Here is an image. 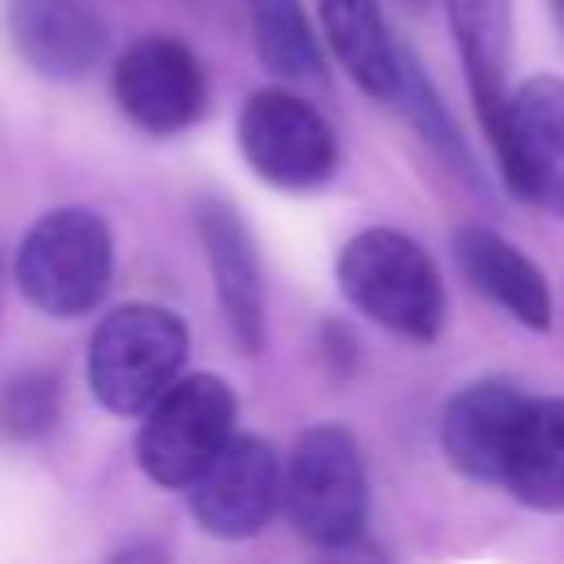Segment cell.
Masks as SVG:
<instances>
[{
  "instance_id": "cell-1",
  "label": "cell",
  "mask_w": 564,
  "mask_h": 564,
  "mask_svg": "<svg viewBox=\"0 0 564 564\" xmlns=\"http://www.w3.org/2000/svg\"><path fill=\"white\" fill-rule=\"evenodd\" d=\"M335 278L344 300L383 330L427 344L445 326V286L432 256L401 229H361L339 247Z\"/></svg>"
},
{
  "instance_id": "cell-2",
  "label": "cell",
  "mask_w": 564,
  "mask_h": 564,
  "mask_svg": "<svg viewBox=\"0 0 564 564\" xmlns=\"http://www.w3.org/2000/svg\"><path fill=\"white\" fill-rule=\"evenodd\" d=\"M189 357L185 322L163 304H119L88 339V388L110 414H145Z\"/></svg>"
},
{
  "instance_id": "cell-3",
  "label": "cell",
  "mask_w": 564,
  "mask_h": 564,
  "mask_svg": "<svg viewBox=\"0 0 564 564\" xmlns=\"http://www.w3.org/2000/svg\"><path fill=\"white\" fill-rule=\"evenodd\" d=\"M282 511L313 546H352L366 533L370 485L361 445L339 423H313L295 436L282 467Z\"/></svg>"
},
{
  "instance_id": "cell-4",
  "label": "cell",
  "mask_w": 564,
  "mask_h": 564,
  "mask_svg": "<svg viewBox=\"0 0 564 564\" xmlns=\"http://www.w3.org/2000/svg\"><path fill=\"white\" fill-rule=\"evenodd\" d=\"M13 269L26 304L48 317H84L110 291L115 242L97 212L53 207L22 234Z\"/></svg>"
},
{
  "instance_id": "cell-5",
  "label": "cell",
  "mask_w": 564,
  "mask_h": 564,
  "mask_svg": "<svg viewBox=\"0 0 564 564\" xmlns=\"http://www.w3.org/2000/svg\"><path fill=\"white\" fill-rule=\"evenodd\" d=\"M238 397L220 375H181L137 427V467L163 489L189 480L229 445Z\"/></svg>"
},
{
  "instance_id": "cell-6",
  "label": "cell",
  "mask_w": 564,
  "mask_h": 564,
  "mask_svg": "<svg viewBox=\"0 0 564 564\" xmlns=\"http://www.w3.org/2000/svg\"><path fill=\"white\" fill-rule=\"evenodd\" d=\"M238 150L273 189H317L339 167L335 128L286 88H260L238 110Z\"/></svg>"
},
{
  "instance_id": "cell-7",
  "label": "cell",
  "mask_w": 564,
  "mask_h": 564,
  "mask_svg": "<svg viewBox=\"0 0 564 564\" xmlns=\"http://www.w3.org/2000/svg\"><path fill=\"white\" fill-rule=\"evenodd\" d=\"M489 145L507 185L538 212L564 220V79L529 75L511 88Z\"/></svg>"
},
{
  "instance_id": "cell-8",
  "label": "cell",
  "mask_w": 564,
  "mask_h": 564,
  "mask_svg": "<svg viewBox=\"0 0 564 564\" xmlns=\"http://www.w3.org/2000/svg\"><path fill=\"white\" fill-rule=\"evenodd\" d=\"M110 93L119 110L154 132L172 137L203 119L207 110V70L189 44L172 35H141L110 66Z\"/></svg>"
},
{
  "instance_id": "cell-9",
  "label": "cell",
  "mask_w": 564,
  "mask_h": 564,
  "mask_svg": "<svg viewBox=\"0 0 564 564\" xmlns=\"http://www.w3.org/2000/svg\"><path fill=\"white\" fill-rule=\"evenodd\" d=\"M282 507V458L260 436H229V445L189 480V516L212 538H251Z\"/></svg>"
},
{
  "instance_id": "cell-10",
  "label": "cell",
  "mask_w": 564,
  "mask_h": 564,
  "mask_svg": "<svg viewBox=\"0 0 564 564\" xmlns=\"http://www.w3.org/2000/svg\"><path fill=\"white\" fill-rule=\"evenodd\" d=\"M4 26L18 57L44 79H84L110 40L93 0H9Z\"/></svg>"
},
{
  "instance_id": "cell-11",
  "label": "cell",
  "mask_w": 564,
  "mask_h": 564,
  "mask_svg": "<svg viewBox=\"0 0 564 564\" xmlns=\"http://www.w3.org/2000/svg\"><path fill=\"white\" fill-rule=\"evenodd\" d=\"M524 388L511 379H476L458 388L441 410V449L467 480L502 485L507 445L524 410Z\"/></svg>"
},
{
  "instance_id": "cell-12",
  "label": "cell",
  "mask_w": 564,
  "mask_h": 564,
  "mask_svg": "<svg viewBox=\"0 0 564 564\" xmlns=\"http://www.w3.org/2000/svg\"><path fill=\"white\" fill-rule=\"evenodd\" d=\"M194 225H198L203 256H207V269L216 282V300H220V313H225L234 339L247 352H260L264 348V282H260L251 229L220 198L198 203Z\"/></svg>"
},
{
  "instance_id": "cell-13",
  "label": "cell",
  "mask_w": 564,
  "mask_h": 564,
  "mask_svg": "<svg viewBox=\"0 0 564 564\" xmlns=\"http://www.w3.org/2000/svg\"><path fill=\"white\" fill-rule=\"evenodd\" d=\"M454 260L463 278L485 300H494L507 317H516L529 330H551V317H555L551 282L516 242H507L485 225H463L454 234Z\"/></svg>"
},
{
  "instance_id": "cell-14",
  "label": "cell",
  "mask_w": 564,
  "mask_h": 564,
  "mask_svg": "<svg viewBox=\"0 0 564 564\" xmlns=\"http://www.w3.org/2000/svg\"><path fill=\"white\" fill-rule=\"evenodd\" d=\"M458 62L485 132L494 137L507 110V66H511V0H445Z\"/></svg>"
},
{
  "instance_id": "cell-15",
  "label": "cell",
  "mask_w": 564,
  "mask_h": 564,
  "mask_svg": "<svg viewBox=\"0 0 564 564\" xmlns=\"http://www.w3.org/2000/svg\"><path fill=\"white\" fill-rule=\"evenodd\" d=\"M502 489L533 511H564V397H524L502 463Z\"/></svg>"
},
{
  "instance_id": "cell-16",
  "label": "cell",
  "mask_w": 564,
  "mask_h": 564,
  "mask_svg": "<svg viewBox=\"0 0 564 564\" xmlns=\"http://www.w3.org/2000/svg\"><path fill=\"white\" fill-rule=\"evenodd\" d=\"M317 22L352 84L379 101H397L405 48L392 40L379 0H317Z\"/></svg>"
},
{
  "instance_id": "cell-17",
  "label": "cell",
  "mask_w": 564,
  "mask_h": 564,
  "mask_svg": "<svg viewBox=\"0 0 564 564\" xmlns=\"http://www.w3.org/2000/svg\"><path fill=\"white\" fill-rule=\"evenodd\" d=\"M251 35L260 62L282 79H322L326 57L317 31L304 13V0H247Z\"/></svg>"
},
{
  "instance_id": "cell-18",
  "label": "cell",
  "mask_w": 564,
  "mask_h": 564,
  "mask_svg": "<svg viewBox=\"0 0 564 564\" xmlns=\"http://www.w3.org/2000/svg\"><path fill=\"white\" fill-rule=\"evenodd\" d=\"M392 106H401V115L419 128V137H423L471 189H485V176H480V167H476V159H471V145L463 141L458 123L449 119L441 93L432 88V79L423 75V66L414 62L410 48L401 53V88H397V101H392Z\"/></svg>"
},
{
  "instance_id": "cell-19",
  "label": "cell",
  "mask_w": 564,
  "mask_h": 564,
  "mask_svg": "<svg viewBox=\"0 0 564 564\" xmlns=\"http://www.w3.org/2000/svg\"><path fill=\"white\" fill-rule=\"evenodd\" d=\"M62 414V383L53 370H22L0 383V432L9 441H40Z\"/></svg>"
},
{
  "instance_id": "cell-20",
  "label": "cell",
  "mask_w": 564,
  "mask_h": 564,
  "mask_svg": "<svg viewBox=\"0 0 564 564\" xmlns=\"http://www.w3.org/2000/svg\"><path fill=\"white\" fill-rule=\"evenodd\" d=\"M546 9H551L555 26H560V35H564V0H546Z\"/></svg>"
}]
</instances>
